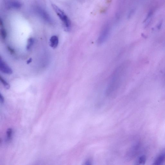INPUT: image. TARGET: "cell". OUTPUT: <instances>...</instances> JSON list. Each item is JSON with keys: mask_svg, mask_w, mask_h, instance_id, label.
Instances as JSON below:
<instances>
[{"mask_svg": "<svg viewBox=\"0 0 165 165\" xmlns=\"http://www.w3.org/2000/svg\"><path fill=\"white\" fill-rule=\"evenodd\" d=\"M124 66V65H120L114 72L106 89L107 96H110L114 95L119 88L124 77L125 71Z\"/></svg>", "mask_w": 165, "mask_h": 165, "instance_id": "obj_1", "label": "cell"}, {"mask_svg": "<svg viewBox=\"0 0 165 165\" xmlns=\"http://www.w3.org/2000/svg\"><path fill=\"white\" fill-rule=\"evenodd\" d=\"M51 6L56 14L62 21L64 30L69 31L71 28V23L69 18L64 12L56 5L52 4Z\"/></svg>", "mask_w": 165, "mask_h": 165, "instance_id": "obj_2", "label": "cell"}, {"mask_svg": "<svg viewBox=\"0 0 165 165\" xmlns=\"http://www.w3.org/2000/svg\"><path fill=\"white\" fill-rule=\"evenodd\" d=\"M0 69L2 72L5 74H11L13 73V70L11 68L1 59L0 60Z\"/></svg>", "mask_w": 165, "mask_h": 165, "instance_id": "obj_3", "label": "cell"}, {"mask_svg": "<svg viewBox=\"0 0 165 165\" xmlns=\"http://www.w3.org/2000/svg\"><path fill=\"white\" fill-rule=\"evenodd\" d=\"M109 30L106 28L102 31L98 38V42L99 44H102L107 39L109 34Z\"/></svg>", "mask_w": 165, "mask_h": 165, "instance_id": "obj_4", "label": "cell"}, {"mask_svg": "<svg viewBox=\"0 0 165 165\" xmlns=\"http://www.w3.org/2000/svg\"><path fill=\"white\" fill-rule=\"evenodd\" d=\"M59 39L56 36H53L51 37L50 40V45L52 48H56L59 44Z\"/></svg>", "mask_w": 165, "mask_h": 165, "instance_id": "obj_5", "label": "cell"}, {"mask_svg": "<svg viewBox=\"0 0 165 165\" xmlns=\"http://www.w3.org/2000/svg\"><path fill=\"white\" fill-rule=\"evenodd\" d=\"M165 161V151H164L157 157L154 162V164L160 165L162 164Z\"/></svg>", "mask_w": 165, "mask_h": 165, "instance_id": "obj_6", "label": "cell"}, {"mask_svg": "<svg viewBox=\"0 0 165 165\" xmlns=\"http://www.w3.org/2000/svg\"><path fill=\"white\" fill-rule=\"evenodd\" d=\"M9 6L11 8L14 9H19L20 8L21 6V4L18 1H13L9 3Z\"/></svg>", "mask_w": 165, "mask_h": 165, "instance_id": "obj_7", "label": "cell"}, {"mask_svg": "<svg viewBox=\"0 0 165 165\" xmlns=\"http://www.w3.org/2000/svg\"><path fill=\"white\" fill-rule=\"evenodd\" d=\"M38 11H39V13H40L41 16H42L44 19L46 21H50V17L45 12L42 10V9H40Z\"/></svg>", "mask_w": 165, "mask_h": 165, "instance_id": "obj_8", "label": "cell"}, {"mask_svg": "<svg viewBox=\"0 0 165 165\" xmlns=\"http://www.w3.org/2000/svg\"><path fill=\"white\" fill-rule=\"evenodd\" d=\"M35 42V40L33 38H30L28 41L27 45L26 46V49L30 50L33 46Z\"/></svg>", "mask_w": 165, "mask_h": 165, "instance_id": "obj_9", "label": "cell"}, {"mask_svg": "<svg viewBox=\"0 0 165 165\" xmlns=\"http://www.w3.org/2000/svg\"><path fill=\"white\" fill-rule=\"evenodd\" d=\"M0 80H1V82L3 84V86L7 89H9L10 88V85L6 81L2 78L1 77H0Z\"/></svg>", "mask_w": 165, "mask_h": 165, "instance_id": "obj_10", "label": "cell"}, {"mask_svg": "<svg viewBox=\"0 0 165 165\" xmlns=\"http://www.w3.org/2000/svg\"><path fill=\"white\" fill-rule=\"evenodd\" d=\"M1 27L2 28L1 29V36L2 39L4 40L6 37L7 32L3 27V26H1Z\"/></svg>", "mask_w": 165, "mask_h": 165, "instance_id": "obj_11", "label": "cell"}, {"mask_svg": "<svg viewBox=\"0 0 165 165\" xmlns=\"http://www.w3.org/2000/svg\"><path fill=\"white\" fill-rule=\"evenodd\" d=\"M146 160V157L144 156H142L139 158L138 162L139 164H144Z\"/></svg>", "mask_w": 165, "mask_h": 165, "instance_id": "obj_12", "label": "cell"}, {"mask_svg": "<svg viewBox=\"0 0 165 165\" xmlns=\"http://www.w3.org/2000/svg\"><path fill=\"white\" fill-rule=\"evenodd\" d=\"M12 132H13V131H12V129L11 128H9L8 130H7V139H8V140H10L11 139L12 136Z\"/></svg>", "mask_w": 165, "mask_h": 165, "instance_id": "obj_13", "label": "cell"}, {"mask_svg": "<svg viewBox=\"0 0 165 165\" xmlns=\"http://www.w3.org/2000/svg\"><path fill=\"white\" fill-rule=\"evenodd\" d=\"M4 97L2 95V94H1V103H3L4 102Z\"/></svg>", "mask_w": 165, "mask_h": 165, "instance_id": "obj_14", "label": "cell"}, {"mask_svg": "<svg viewBox=\"0 0 165 165\" xmlns=\"http://www.w3.org/2000/svg\"><path fill=\"white\" fill-rule=\"evenodd\" d=\"M91 162L90 160H87L85 162V164L88 165V164H91Z\"/></svg>", "mask_w": 165, "mask_h": 165, "instance_id": "obj_15", "label": "cell"}, {"mask_svg": "<svg viewBox=\"0 0 165 165\" xmlns=\"http://www.w3.org/2000/svg\"><path fill=\"white\" fill-rule=\"evenodd\" d=\"M32 59L31 58H30V59L28 60L27 61V64H30V63L32 62Z\"/></svg>", "mask_w": 165, "mask_h": 165, "instance_id": "obj_16", "label": "cell"}, {"mask_svg": "<svg viewBox=\"0 0 165 165\" xmlns=\"http://www.w3.org/2000/svg\"><path fill=\"white\" fill-rule=\"evenodd\" d=\"M162 25V22H160L159 24V25H158V28H160V27H161Z\"/></svg>", "mask_w": 165, "mask_h": 165, "instance_id": "obj_17", "label": "cell"}]
</instances>
